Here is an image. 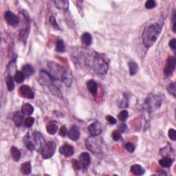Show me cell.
Masks as SVG:
<instances>
[{"label": "cell", "mask_w": 176, "mask_h": 176, "mask_svg": "<svg viewBox=\"0 0 176 176\" xmlns=\"http://www.w3.org/2000/svg\"><path fill=\"white\" fill-rule=\"evenodd\" d=\"M162 30V26L154 24L146 27L142 32V41L147 48H149L158 39Z\"/></svg>", "instance_id": "obj_2"}, {"label": "cell", "mask_w": 176, "mask_h": 176, "mask_svg": "<svg viewBox=\"0 0 176 176\" xmlns=\"http://www.w3.org/2000/svg\"><path fill=\"white\" fill-rule=\"evenodd\" d=\"M55 78H54L48 72L45 70H41L39 73V81L40 82V83L44 86H48L50 88V86L54 85V81H55Z\"/></svg>", "instance_id": "obj_7"}, {"label": "cell", "mask_w": 176, "mask_h": 176, "mask_svg": "<svg viewBox=\"0 0 176 176\" xmlns=\"http://www.w3.org/2000/svg\"><path fill=\"white\" fill-rule=\"evenodd\" d=\"M56 50L58 52H64L66 51V45H65V44L63 40L61 39H59L57 40L56 44Z\"/></svg>", "instance_id": "obj_31"}, {"label": "cell", "mask_w": 176, "mask_h": 176, "mask_svg": "<svg viewBox=\"0 0 176 176\" xmlns=\"http://www.w3.org/2000/svg\"><path fill=\"white\" fill-rule=\"evenodd\" d=\"M167 90L171 94L173 95L174 97L176 96V88H175V83H172L169 84L167 87Z\"/></svg>", "instance_id": "obj_35"}, {"label": "cell", "mask_w": 176, "mask_h": 176, "mask_svg": "<svg viewBox=\"0 0 176 176\" xmlns=\"http://www.w3.org/2000/svg\"><path fill=\"white\" fill-rule=\"evenodd\" d=\"M161 102V99L158 96H149L146 99L145 105L147 111L152 112L160 107Z\"/></svg>", "instance_id": "obj_6"}, {"label": "cell", "mask_w": 176, "mask_h": 176, "mask_svg": "<svg viewBox=\"0 0 176 176\" xmlns=\"http://www.w3.org/2000/svg\"><path fill=\"white\" fill-rule=\"evenodd\" d=\"M48 66L50 74L55 79H61L62 75L65 71V68L55 62H48Z\"/></svg>", "instance_id": "obj_3"}, {"label": "cell", "mask_w": 176, "mask_h": 176, "mask_svg": "<svg viewBox=\"0 0 176 176\" xmlns=\"http://www.w3.org/2000/svg\"><path fill=\"white\" fill-rule=\"evenodd\" d=\"M73 166L76 170H79V169H81V168H82L81 165L79 163V160H77L75 159H74V160H73Z\"/></svg>", "instance_id": "obj_44"}, {"label": "cell", "mask_w": 176, "mask_h": 176, "mask_svg": "<svg viewBox=\"0 0 176 176\" xmlns=\"http://www.w3.org/2000/svg\"><path fill=\"white\" fill-rule=\"evenodd\" d=\"M168 137H169V138L172 140V141H175L176 140V131L175 129H170L169 130H168Z\"/></svg>", "instance_id": "obj_40"}, {"label": "cell", "mask_w": 176, "mask_h": 176, "mask_svg": "<svg viewBox=\"0 0 176 176\" xmlns=\"http://www.w3.org/2000/svg\"><path fill=\"white\" fill-rule=\"evenodd\" d=\"M59 128V125L55 120H50L46 125V130L49 134H55Z\"/></svg>", "instance_id": "obj_17"}, {"label": "cell", "mask_w": 176, "mask_h": 176, "mask_svg": "<svg viewBox=\"0 0 176 176\" xmlns=\"http://www.w3.org/2000/svg\"><path fill=\"white\" fill-rule=\"evenodd\" d=\"M54 4L55 5L57 8L62 9V10H66L69 6V2L68 1H62V0H59V1H55L54 2Z\"/></svg>", "instance_id": "obj_28"}, {"label": "cell", "mask_w": 176, "mask_h": 176, "mask_svg": "<svg viewBox=\"0 0 176 176\" xmlns=\"http://www.w3.org/2000/svg\"><path fill=\"white\" fill-rule=\"evenodd\" d=\"M13 120L15 125L17 127H21L24 123V114L20 112H15L13 115Z\"/></svg>", "instance_id": "obj_20"}, {"label": "cell", "mask_w": 176, "mask_h": 176, "mask_svg": "<svg viewBox=\"0 0 176 176\" xmlns=\"http://www.w3.org/2000/svg\"><path fill=\"white\" fill-rule=\"evenodd\" d=\"M127 129V125H125V124H123V125H121L120 127H119V130L122 132H124L125 131V129Z\"/></svg>", "instance_id": "obj_47"}, {"label": "cell", "mask_w": 176, "mask_h": 176, "mask_svg": "<svg viewBox=\"0 0 176 176\" xmlns=\"http://www.w3.org/2000/svg\"><path fill=\"white\" fill-rule=\"evenodd\" d=\"M10 155H11L12 158L16 161L18 162L21 157V153L19 151V149L17 148L16 147H12L11 148H10Z\"/></svg>", "instance_id": "obj_22"}, {"label": "cell", "mask_w": 176, "mask_h": 176, "mask_svg": "<svg viewBox=\"0 0 176 176\" xmlns=\"http://www.w3.org/2000/svg\"><path fill=\"white\" fill-rule=\"evenodd\" d=\"M20 95L26 99H33L35 97L34 92L28 85H22L19 88Z\"/></svg>", "instance_id": "obj_12"}, {"label": "cell", "mask_w": 176, "mask_h": 176, "mask_svg": "<svg viewBox=\"0 0 176 176\" xmlns=\"http://www.w3.org/2000/svg\"><path fill=\"white\" fill-rule=\"evenodd\" d=\"M172 163H173V160L171 157H164L163 158L159 160V164L162 167L165 168H168L171 166Z\"/></svg>", "instance_id": "obj_27"}, {"label": "cell", "mask_w": 176, "mask_h": 176, "mask_svg": "<svg viewBox=\"0 0 176 176\" xmlns=\"http://www.w3.org/2000/svg\"><path fill=\"white\" fill-rule=\"evenodd\" d=\"M49 21H50V24H51L54 28H56V29H59V25L57 24V23H56V19H55V18L53 16H50V17Z\"/></svg>", "instance_id": "obj_41"}, {"label": "cell", "mask_w": 176, "mask_h": 176, "mask_svg": "<svg viewBox=\"0 0 176 176\" xmlns=\"http://www.w3.org/2000/svg\"><path fill=\"white\" fill-rule=\"evenodd\" d=\"M24 144L26 145V148L30 150V151H33L34 149H35V145L33 144V142L32 141L31 138V136L30 134L28 133V134H26V136H25L24 138Z\"/></svg>", "instance_id": "obj_24"}, {"label": "cell", "mask_w": 176, "mask_h": 176, "mask_svg": "<svg viewBox=\"0 0 176 176\" xmlns=\"http://www.w3.org/2000/svg\"><path fill=\"white\" fill-rule=\"evenodd\" d=\"M87 88L93 96H96L98 93V86L94 80H89L87 82Z\"/></svg>", "instance_id": "obj_19"}, {"label": "cell", "mask_w": 176, "mask_h": 176, "mask_svg": "<svg viewBox=\"0 0 176 176\" xmlns=\"http://www.w3.org/2000/svg\"><path fill=\"white\" fill-rule=\"evenodd\" d=\"M68 134V131H67V129L66 128V127L63 125L61 129H59V135L63 136V137H65V136H66Z\"/></svg>", "instance_id": "obj_42"}, {"label": "cell", "mask_w": 176, "mask_h": 176, "mask_svg": "<svg viewBox=\"0 0 176 176\" xmlns=\"http://www.w3.org/2000/svg\"><path fill=\"white\" fill-rule=\"evenodd\" d=\"M25 78H26V76H25L22 71H17L15 74V76H14L15 81L17 83H21L24 82Z\"/></svg>", "instance_id": "obj_29"}, {"label": "cell", "mask_w": 176, "mask_h": 176, "mask_svg": "<svg viewBox=\"0 0 176 176\" xmlns=\"http://www.w3.org/2000/svg\"><path fill=\"white\" fill-rule=\"evenodd\" d=\"M156 6V3L153 0H148L145 3V8L147 9H152L155 8Z\"/></svg>", "instance_id": "obj_38"}, {"label": "cell", "mask_w": 176, "mask_h": 176, "mask_svg": "<svg viewBox=\"0 0 176 176\" xmlns=\"http://www.w3.org/2000/svg\"><path fill=\"white\" fill-rule=\"evenodd\" d=\"M119 107H125L127 106V99H126L125 97L123 99H121V101L119 103Z\"/></svg>", "instance_id": "obj_45"}, {"label": "cell", "mask_w": 176, "mask_h": 176, "mask_svg": "<svg viewBox=\"0 0 176 176\" xmlns=\"http://www.w3.org/2000/svg\"><path fill=\"white\" fill-rule=\"evenodd\" d=\"M4 18L6 22L8 23L10 26H16L19 23V18L11 11H9V10L5 13Z\"/></svg>", "instance_id": "obj_9"}, {"label": "cell", "mask_w": 176, "mask_h": 176, "mask_svg": "<svg viewBox=\"0 0 176 176\" xmlns=\"http://www.w3.org/2000/svg\"><path fill=\"white\" fill-rule=\"evenodd\" d=\"M6 85H7V88H8V91L11 92L13 91L14 88H15V83H14V80L11 76L8 75L7 77L6 78Z\"/></svg>", "instance_id": "obj_33"}, {"label": "cell", "mask_w": 176, "mask_h": 176, "mask_svg": "<svg viewBox=\"0 0 176 176\" xmlns=\"http://www.w3.org/2000/svg\"><path fill=\"white\" fill-rule=\"evenodd\" d=\"M61 81L67 87H70L72 83V76L71 71L70 70H65L62 75Z\"/></svg>", "instance_id": "obj_16"}, {"label": "cell", "mask_w": 176, "mask_h": 176, "mask_svg": "<svg viewBox=\"0 0 176 176\" xmlns=\"http://www.w3.org/2000/svg\"><path fill=\"white\" fill-rule=\"evenodd\" d=\"M32 171V166L30 162H25L21 166V172L24 175H28Z\"/></svg>", "instance_id": "obj_25"}, {"label": "cell", "mask_w": 176, "mask_h": 176, "mask_svg": "<svg viewBox=\"0 0 176 176\" xmlns=\"http://www.w3.org/2000/svg\"><path fill=\"white\" fill-rule=\"evenodd\" d=\"M35 123V118L32 117H28L24 120V125L26 127H31Z\"/></svg>", "instance_id": "obj_36"}, {"label": "cell", "mask_w": 176, "mask_h": 176, "mask_svg": "<svg viewBox=\"0 0 176 176\" xmlns=\"http://www.w3.org/2000/svg\"><path fill=\"white\" fill-rule=\"evenodd\" d=\"M106 120L108 121V123L112 124V125H114L116 123V119L114 117H113L112 116H110V115H108V116H106Z\"/></svg>", "instance_id": "obj_43"}, {"label": "cell", "mask_w": 176, "mask_h": 176, "mask_svg": "<svg viewBox=\"0 0 176 176\" xmlns=\"http://www.w3.org/2000/svg\"><path fill=\"white\" fill-rule=\"evenodd\" d=\"M79 163L81 165L82 168L84 170L87 169V168L91 163V157L89 154L87 152L82 153L79 156Z\"/></svg>", "instance_id": "obj_13"}, {"label": "cell", "mask_w": 176, "mask_h": 176, "mask_svg": "<svg viewBox=\"0 0 176 176\" xmlns=\"http://www.w3.org/2000/svg\"><path fill=\"white\" fill-rule=\"evenodd\" d=\"M32 141L33 142L35 149L40 151L45 145V139L40 132L35 131L31 136Z\"/></svg>", "instance_id": "obj_8"}, {"label": "cell", "mask_w": 176, "mask_h": 176, "mask_svg": "<svg viewBox=\"0 0 176 176\" xmlns=\"http://www.w3.org/2000/svg\"><path fill=\"white\" fill-rule=\"evenodd\" d=\"M130 171L136 175H142L145 173V169L140 164H134L130 168Z\"/></svg>", "instance_id": "obj_23"}, {"label": "cell", "mask_w": 176, "mask_h": 176, "mask_svg": "<svg viewBox=\"0 0 176 176\" xmlns=\"http://www.w3.org/2000/svg\"><path fill=\"white\" fill-rule=\"evenodd\" d=\"M169 46L172 48V50H175L176 48V41H175V39H171L169 42Z\"/></svg>", "instance_id": "obj_46"}, {"label": "cell", "mask_w": 176, "mask_h": 176, "mask_svg": "<svg viewBox=\"0 0 176 176\" xmlns=\"http://www.w3.org/2000/svg\"><path fill=\"white\" fill-rule=\"evenodd\" d=\"M88 56L86 62L89 66L92 67L97 73L105 74L109 68V61L106 57L98 52H94Z\"/></svg>", "instance_id": "obj_1"}, {"label": "cell", "mask_w": 176, "mask_h": 176, "mask_svg": "<svg viewBox=\"0 0 176 176\" xmlns=\"http://www.w3.org/2000/svg\"><path fill=\"white\" fill-rule=\"evenodd\" d=\"M81 42L85 47H89L92 44V37L89 32H85L81 36Z\"/></svg>", "instance_id": "obj_18"}, {"label": "cell", "mask_w": 176, "mask_h": 176, "mask_svg": "<svg viewBox=\"0 0 176 176\" xmlns=\"http://www.w3.org/2000/svg\"><path fill=\"white\" fill-rule=\"evenodd\" d=\"M59 152L64 156L70 157L74 154V149L73 146L69 144H65L60 147Z\"/></svg>", "instance_id": "obj_14"}, {"label": "cell", "mask_w": 176, "mask_h": 176, "mask_svg": "<svg viewBox=\"0 0 176 176\" xmlns=\"http://www.w3.org/2000/svg\"><path fill=\"white\" fill-rule=\"evenodd\" d=\"M125 148L126 149V150H127L128 152H130V153H133L135 151L134 145L133 144L132 142H128L125 145Z\"/></svg>", "instance_id": "obj_39"}, {"label": "cell", "mask_w": 176, "mask_h": 176, "mask_svg": "<svg viewBox=\"0 0 176 176\" xmlns=\"http://www.w3.org/2000/svg\"><path fill=\"white\" fill-rule=\"evenodd\" d=\"M129 116V113L127 110H123L121 111V112L118 114V118L120 121H125L127 119Z\"/></svg>", "instance_id": "obj_34"}, {"label": "cell", "mask_w": 176, "mask_h": 176, "mask_svg": "<svg viewBox=\"0 0 176 176\" xmlns=\"http://www.w3.org/2000/svg\"><path fill=\"white\" fill-rule=\"evenodd\" d=\"M129 73L131 76H134L138 72V65L134 61H130L129 63Z\"/></svg>", "instance_id": "obj_30"}, {"label": "cell", "mask_w": 176, "mask_h": 176, "mask_svg": "<svg viewBox=\"0 0 176 176\" xmlns=\"http://www.w3.org/2000/svg\"><path fill=\"white\" fill-rule=\"evenodd\" d=\"M22 72L25 74V76L27 77H29L32 74H33L35 70L34 68L32 67V66H30L29 64H27L22 67Z\"/></svg>", "instance_id": "obj_26"}, {"label": "cell", "mask_w": 176, "mask_h": 176, "mask_svg": "<svg viewBox=\"0 0 176 176\" xmlns=\"http://www.w3.org/2000/svg\"><path fill=\"white\" fill-rule=\"evenodd\" d=\"M56 151V144L55 142L49 141L41 149V156L44 159H48L53 156Z\"/></svg>", "instance_id": "obj_5"}, {"label": "cell", "mask_w": 176, "mask_h": 176, "mask_svg": "<svg viewBox=\"0 0 176 176\" xmlns=\"http://www.w3.org/2000/svg\"><path fill=\"white\" fill-rule=\"evenodd\" d=\"M88 131L92 136L96 137V136H98L101 134L103 131L102 125L99 122H94V123L89 125Z\"/></svg>", "instance_id": "obj_10"}, {"label": "cell", "mask_w": 176, "mask_h": 176, "mask_svg": "<svg viewBox=\"0 0 176 176\" xmlns=\"http://www.w3.org/2000/svg\"><path fill=\"white\" fill-rule=\"evenodd\" d=\"M85 145L87 148L94 153H101L103 152V146L100 142L94 138H88L85 141Z\"/></svg>", "instance_id": "obj_4"}, {"label": "cell", "mask_w": 176, "mask_h": 176, "mask_svg": "<svg viewBox=\"0 0 176 176\" xmlns=\"http://www.w3.org/2000/svg\"><path fill=\"white\" fill-rule=\"evenodd\" d=\"M34 112V107L29 103H26L21 106V113L25 116H30Z\"/></svg>", "instance_id": "obj_21"}, {"label": "cell", "mask_w": 176, "mask_h": 176, "mask_svg": "<svg viewBox=\"0 0 176 176\" xmlns=\"http://www.w3.org/2000/svg\"><path fill=\"white\" fill-rule=\"evenodd\" d=\"M49 89H50V92H51L53 95L59 97V98H60V99L62 98V93L59 90V89L57 88L56 85H53L52 86H50V87L49 88Z\"/></svg>", "instance_id": "obj_32"}, {"label": "cell", "mask_w": 176, "mask_h": 176, "mask_svg": "<svg viewBox=\"0 0 176 176\" xmlns=\"http://www.w3.org/2000/svg\"><path fill=\"white\" fill-rule=\"evenodd\" d=\"M112 136L114 141H119L121 138V131L120 130H115L113 131Z\"/></svg>", "instance_id": "obj_37"}, {"label": "cell", "mask_w": 176, "mask_h": 176, "mask_svg": "<svg viewBox=\"0 0 176 176\" xmlns=\"http://www.w3.org/2000/svg\"><path fill=\"white\" fill-rule=\"evenodd\" d=\"M80 136H81V132L79 128L75 125H73V126H72L71 128L70 129V131H68V136H69V138L72 140V141H76L79 138Z\"/></svg>", "instance_id": "obj_15"}, {"label": "cell", "mask_w": 176, "mask_h": 176, "mask_svg": "<svg viewBox=\"0 0 176 176\" xmlns=\"http://www.w3.org/2000/svg\"><path fill=\"white\" fill-rule=\"evenodd\" d=\"M175 68V59L173 56H170L168 57V59L167 60V66L165 67L164 70V74L167 75V76H170L172 74H173V71Z\"/></svg>", "instance_id": "obj_11"}]
</instances>
